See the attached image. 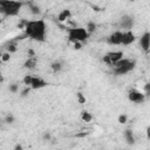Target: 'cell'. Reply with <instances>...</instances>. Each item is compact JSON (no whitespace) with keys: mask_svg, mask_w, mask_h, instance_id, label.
<instances>
[{"mask_svg":"<svg viewBox=\"0 0 150 150\" xmlns=\"http://www.w3.org/2000/svg\"><path fill=\"white\" fill-rule=\"evenodd\" d=\"M25 35L34 41L43 42L46 40L47 23L43 19H35L25 21Z\"/></svg>","mask_w":150,"mask_h":150,"instance_id":"obj_1","label":"cell"},{"mask_svg":"<svg viewBox=\"0 0 150 150\" xmlns=\"http://www.w3.org/2000/svg\"><path fill=\"white\" fill-rule=\"evenodd\" d=\"M22 2L19 0H0V13L5 16H16L19 15Z\"/></svg>","mask_w":150,"mask_h":150,"instance_id":"obj_2","label":"cell"},{"mask_svg":"<svg viewBox=\"0 0 150 150\" xmlns=\"http://www.w3.org/2000/svg\"><path fill=\"white\" fill-rule=\"evenodd\" d=\"M136 67V60L129 57H122L112 66V71L115 75H125L134 70Z\"/></svg>","mask_w":150,"mask_h":150,"instance_id":"obj_3","label":"cell"},{"mask_svg":"<svg viewBox=\"0 0 150 150\" xmlns=\"http://www.w3.org/2000/svg\"><path fill=\"white\" fill-rule=\"evenodd\" d=\"M67 33H68V39L70 42H84L90 34L87 32V29L84 27H71V28H67Z\"/></svg>","mask_w":150,"mask_h":150,"instance_id":"obj_4","label":"cell"},{"mask_svg":"<svg viewBox=\"0 0 150 150\" xmlns=\"http://www.w3.org/2000/svg\"><path fill=\"white\" fill-rule=\"evenodd\" d=\"M124 56L123 52L122 50H112V52H109L107 53L104 56H103V62L105 64H108L109 67H112L118 60H121L122 57Z\"/></svg>","mask_w":150,"mask_h":150,"instance_id":"obj_5","label":"cell"},{"mask_svg":"<svg viewBox=\"0 0 150 150\" xmlns=\"http://www.w3.org/2000/svg\"><path fill=\"white\" fill-rule=\"evenodd\" d=\"M128 98H129V101H131L134 103H142L145 100V94L132 88L128 91Z\"/></svg>","mask_w":150,"mask_h":150,"instance_id":"obj_6","label":"cell"},{"mask_svg":"<svg viewBox=\"0 0 150 150\" xmlns=\"http://www.w3.org/2000/svg\"><path fill=\"white\" fill-rule=\"evenodd\" d=\"M122 35L123 30H115L107 38V42L111 46H120L122 45Z\"/></svg>","mask_w":150,"mask_h":150,"instance_id":"obj_7","label":"cell"},{"mask_svg":"<svg viewBox=\"0 0 150 150\" xmlns=\"http://www.w3.org/2000/svg\"><path fill=\"white\" fill-rule=\"evenodd\" d=\"M134 26V18L131 15H123L121 19H120V22H118V27L122 28V30H129L131 29Z\"/></svg>","mask_w":150,"mask_h":150,"instance_id":"obj_8","label":"cell"},{"mask_svg":"<svg viewBox=\"0 0 150 150\" xmlns=\"http://www.w3.org/2000/svg\"><path fill=\"white\" fill-rule=\"evenodd\" d=\"M136 40L135 34L131 32V29L129 30H123V35H122V45L123 46H129L131 43H134Z\"/></svg>","mask_w":150,"mask_h":150,"instance_id":"obj_9","label":"cell"},{"mask_svg":"<svg viewBox=\"0 0 150 150\" xmlns=\"http://www.w3.org/2000/svg\"><path fill=\"white\" fill-rule=\"evenodd\" d=\"M139 46L144 52H146V53L149 52V48H150V33L148 30L144 32V34L139 38Z\"/></svg>","mask_w":150,"mask_h":150,"instance_id":"obj_10","label":"cell"},{"mask_svg":"<svg viewBox=\"0 0 150 150\" xmlns=\"http://www.w3.org/2000/svg\"><path fill=\"white\" fill-rule=\"evenodd\" d=\"M47 86V82L42 79V77H40V76H33V79H32V83H30V88L32 89H34V90H36V89H41V88H45Z\"/></svg>","mask_w":150,"mask_h":150,"instance_id":"obj_11","label":"cell"},{"mask_svg":"<svg viewBox=\"0 0 150 150\" xmlns=\"http://www.w3.org/2000/svg\"><path fill=\"white\" fill-rule=\"evenodd\" d=\"M36 64H38V57H36L35 55H34V56H29V57L25 61L23 68H26V69H28V70H33V69H35Z\"/></svg>","mask_w":150,"mask_h":150,"instance_id":"obj_12","label":"cell"},{"mask_svg":"<svg viewBox=\"0 0 150 150\" xmlns=\"http://www.w3.org/2000/svg\"><path fill=\"white\" fill-rule=\"evenodd\" d=\"M70 15H71L70 9H68V8L62 9V11H61V12L57 14V20H59L60 22H64L66 20H68V19L70 18Z\"/></svg>","mask_w":150,"mask_h":150,"instance_id":"obj_13","label":"cell"},{"mask_svg":"<svg viewBox=\"0 0 150 150\" xmlns=\"http://www.w3.org/2000/svg\"><path fill=\"white\" fill-rule=\"evenodd\" d=\"M124 137H125V139H127V142H128L129 144H134V143H135L134 134H132V131H131L130 129H127V130L124 131Z\"/></svg>","mask_w":150,"mask_h":150,"instance_id":"obj_14","label":"cell"},{"mask_svg":"<svg viewBox=\"0 0 150 150\" xmlns=\"http://www.w3.org/2000/svg\"><path fill=\"white\" fill-rule=\"evenodd\" d=\"M81 120L83 121V122H91V120H93V115L89 112V111H87V110H82L81 111Z\"/></svg>","mask_w":150,"mask_h":150,"instance_id":"obj_15","label":"cell"},{"mask_svg":"<svg viewBox=\"0 0 150 150\" xmlns=\"http://www.w3.org/2000/svg\"><path fill=\"white\" fill-rule=\"evenodd\" d=\"M50 68H52V70H53L54 73H59V71L62 70L63 66H62V63H61L60 61H54V62L50 64Z\"/></svg>","mask_w":150,"mask_h":150,"instance_id":"obj_16","label":"cell"},{"mask_svg":"<svg viewBox=\"0 0 150 150\" xmlns=\"http://www.w3.org/2000/svg\"><path fill=\"white\" fill-rule=\"evenodd\" d=\"M29 11H30V13H32V14H34V15L40 14V7H39V6H36V5L29 4Z\"/></svg>","mask_w":150,"mask_h":150,"instance_id":"obj_17","label":"cell"},{"mask_svg":"<svg viewBox=\"0 0 150 150\" xmlns=\"http://www.w3.org/2000/svg\"><path fill=\"white\" fill-rule=\"evenodd\" d=\"M32 79H33V75H25L23 79H22V82L26 87H29L30 83H32Z\"/></svg>","mask_w":150,"mask_h":150,"instance_id":"obj_18","label":"cell"},{"mask_svg":"<svg viewBox=\"0 0 150 150\" xmlns=\"http://www.w3.org/2000/svg\"><path fill=\"white\" fill-rule=\"evenodd\" d=\"M0 59H1L2 62H7V61H9V60H11V53H9V52H5V53H2V54L0 55Z\"/></svg>","mask_w":150,"mask_h":150,"instance_id":"obj_19","label":"cell"},{"mask_svg":"<svg viewBox=\"0 0 150 150\" xmlns=\"http://www.w3.org/2000/svg\"><path fill=\"white\" fill-rule=\"evenodd\" d=\"M86 29H87V32H88L89 34L94 33V32H95V29H96V23H94V22H89Z\"/></svg>","mask_w":150,"mask_h":150,"instance_id":"obj_20","label":"cell"},{"mask_svg":"<svg viewBox=\"0 0 150 150\" xmlns=\"http://www.w3.org/2000/svg\"><path fill=\"white\" fill-rule=\"evenodd\" d=\"M8 89H9L11 93H14V94H15V93L19 91V84H18V83H12V84H9Z\"/></svg>","mask_w":150,"mask_h":150,"instance_id":"obj_21","label":"cell"},{"mask_svg":"<svg viewBox=\"0 0 150 150\" xmlns=\"http://www.w3.org/2000/svg\"><path fill=\"white\" fill-rule=\"evenodd\" d=\"M76 97H77V101H79V103L80 104H84L86 103V97H84V95L82 94V93H77L76 94Z\"/></svg>","mask_w":150,"mask_h":150,"instance_id":"obj_22","label":"cell"},{"mask_svg":"<svg viewBox=\"0 0 150 150\" xmlns=\"http://www.w3.org/2000/svg\"><path fill=\"white\" fill-rule=\"evenodd\" d=\"M14 121H15V117H14L12 114H8V115L5 117V122H6V123H8V124L14 123Z\"/></svg>","mask_w":150,"mask_h":150,"instance_id":"obj_23","label":"cell"},{"mask_svg":"<svg viewBox=\"0 0 150 150\" xmlns=\"http://www.w3.org/2000/svg\"><path fill=\"white\" fill-rule=\"evenodd\" d=\"M127 120H128V117H127V115H124V114H122V115L118 116V123H121V124H124V123L127 122Z\"/></svg>","mask_w":150,"mask_h":150,"instance_id":"obj_24","label":"cell"},{"mask_svg":"<svg viewBox=\"0 0 150 150\" xmlns=\"http://www.w3.org/2000/svg\"><path fill=\"white\" fill-rule=\"evenodd\" d=\"M8 52L12 54V53H14V52H16V46L14 45V43H11L9 46H8Z\"/></svg>","mask_w":150,"mask_h":150,"instance_id":"obj_25","label":"cell"},{"mask_svg":"<svg viewBox=\"0 0 150 150\" xmlns=\"http://www.w3.org/2000/svg\"><path fill=\"white\" fill-rule=\"evenodd\" d=\"M82 47V42H74V48L75 49H81Z\"/></svg>","mask_w":150,"mask_h":150,"instance_id":"obj_26","label":"cell"},{"mask_svg":"<svg viewBox=\"0 0 150 150\" xmlns=\"http://www.w3.org/2000/svg\"><path fill=\"white\" fill-rule=\"evenodd\" d=\"M43 138H45V139H49V138H50V135H49V134H45V135H43Z\"/></svg>","mask_w":150,"mask_h":150,"instance_id":"obj_27","label":"cell"},{"mask_svg":"<svg viewBox=\"0 0 150 150\" xmlns=\"http://www.w3.org/2000/svg\"><path fill=\"white\" fill-rule=\"evenodd\" d=\"M21 148H22L21 145H16V146H15V149H21Z\"/></svg>","mask_w":150,"mask_h":150,"instance_id":"obj_28","label":"cell"},{"mask_svg":"<svg viewBox=\"0 0 150 150\" xmlns=\"http://www.w3.org/2000/svg\"><path fill=\"white\" fill-rule=\"evenodd\" d=\"M0 81H2V76H1V71H0Z\"/></svg>","mask_w":150,"mask_h":150,"instance_id":"obj_29","label":"cell"},{"mask_svg":"<svg viewBox=\"0 0 150 150\" xmlns=\"http://www.w3.org/2000/svg\"><path fill=\"white\" fill-rule=\"evenodd\" d=\"M130 1H134V0H130Z\"/></svg>","mask_w":150,"mask_h":150,"instance_id":"obj_30","label":"cell"}]
</instances>
